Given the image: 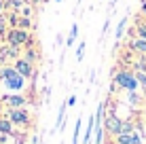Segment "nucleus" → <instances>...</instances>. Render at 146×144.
Listing matches in <instances>:
<instances>
[{"instance_id": "aec40b11", "label": "nucleus", "mask_w": 146, "mask_h": 144, "mask_svg": "<svg viewBox=\"0 0 146 144\" xmlns=\"http://www.w3.org/2000/svg\"><path fill=\"white\" fill-rule=\"evenodd\" d=\"M135 68H138V72H146V59H140V62H135Z\"/></svg>"}, {"instance_id": "a211bd4d", "label": "nucleus", "mask_w": 146, "mask_h": 144, "mask_svg": "<svg viewBox=\"0 0 146 144\" xmlns=\"http://www.w3.org/2000/svg\"><path fill=\"white\" fill-rule=\"evenodd\" d=\"M83 55H85V40H80L78 47H76V59L78 62H83Z\"/></svg>"}, {"instance_id": "0eeeda50", "label": "nucleus", "mask_w": 146, "mask_h": 144, "mask_svg": "<svg viewBox=\"0 0 146 144\" xmlns=\"http://www.w3.org/2000/svg\"><path fill=\"white\" fill-rule=\"evenodd\" d=\"M114 140H117V144H142V140H140V136L135 131L119 133V136H114Z\"/></svg>"}, {"instance_id": "bb28decb", "label": "nucleus", "mask_w": 146, "mask_h": 144, "mask_svg": "<svg viewBox=\"0 0 146 144\" xmlns=\"http://www.w3.org/2000/svg\"><path fill=\"white\" fill-rule=\"evenodd\" d=\"M2 30H4V23L0 21V36H2Z\"/></svg>"}, {"instance_id": "6e6552de", "label": "nucleus", "mask_w": 146, "mask_h": 144, "mask_svg": "<svg viewBox=\"0 0 146 144\" xmlns=\"http://www.w3.org/2000/svg\"><path fill=\"white\" fill-rule=\"evenodd\" d=\"M4 100H7V104L11 108H23L26 106V98L23 96H7Z\"/></svg>"}, {"instance_id": "423d86ee", "label": "nucleus", "mask_w": 146, "mask_h": 144, "mask_svg": "<svg viewBox=\"0 0 146 144\" xmlns=\"http://www.w3.org/2000/svg\"><path fill=\"white\" fill-rule=\"evenodd\" d=\"M15 70H17L19 74H21L23 78H30V76H34V64L32 62H28V59H23V57H19V59H15Z\"/></svg>"}, {"instance_id": "5701e85b", "label": "nucleus", "mask_w": 146, "mask_h": 144, "mask_svg": "<svg viewBox=\"0 0 146 144\" xmlns=\"http://www.w3.org/2000/svg\"><path fill=\"white\" fill-rule=\"evenodd\" d=\"M74 104H76V98H74V96L68 98V106H74Z\"/></svg>"}, {"instance_id": "f8f14e48", "label": "nucleus", "mask_w": 146, "mask_h": 144, "mask_svg": "<svg viewBox=\"0 0 146 144\" xmlns=\"http://www.w3.org/2000/svg\"><path fill=\"white\" fill-rule=\"evenodd\" d=\"M129 47H131L135 53H142V55H146V40H144V38H135V40H131V44H129Z\"/></svg>"}, {"instance_id": "20e7f679", "label": "nucleus", "mask_w": 146, "mask_h": 144, "mask_svg": "<svg viewBox=\"0 0 146 144\" xmlns=\"http://www.w3.org/2000/svg\"><path fill=\"white\" fill-rule=\"evenodd\" d=\"M7 117L11 119L13 125H28L30 123V115H28V110H23V108H9Z\"/></svg>"}, {"instance_id": "9b49d317", "label": "nucleus", "mask_w": 146, "mask_h": 144, "mask_svg": "<svg viewBox=\"0 0 146 144\" xmlns=\"http://www.w3.org/2000/svg\"><path fill=\"white\" fill-rule=\"evenodd\" d=\"M76 38H78V23H72V28H70V34H68V38H66V49H70L74 42H76Z\"/></svg>"}, {"instance_id": "ddd939ff", "label": "nucleus", "mask_w": 146, "mask_h": 144, "mask_svg": "<svg viewBox=\"0 0 146 144\" xmlns=\"http://www.w3.org/2000/svg\"><path fill=\"white\" fill-rule=\"evenodd\" d=\"M66 108H68V102H62L59 112H57V121H55V131L62 129V125H64V115H66Z\"/></svg>"}, {"instance_id": "1a4fd4ad", "label": "nucleus", "mask_w": 146, "mask_h": 144, "mask_svg": "<svg viewBox=\"0 0 146 144\" xmlns=\"http://www.w3.org/2000/svg\"><path fill=\"white\" fill-rule=\"evenodd\" d=\"M0 133L2 136H11L13 133V123L9 117H0Z\"/></svg>"}, {"instance_id": "4468645a", "label": "nucleus", "mask_w": 146, "mask_h": 144, "mask_svg": "<svg viewBox=\"0 0 146 144\" xmlns=\"http://www.w3.org/2000/svg\"><path fill=\"white\" fill-rule=\"evenodd\" d=\"M11 21H13V26H15V28H21V30H28L30 26H32V21H30V19H28V17H23V19H19V17H17V15H15V17L11 19Z\"/></svg>"}, {"instance_id": "393cba45", "label": "nucleus", "mask_w": 146, "mask_h": 144, "mask_svg": "<svg viewBox=\"0 0 146 144\" xmlns=\"http://www.w3.org/2000/svg\"><path fill=\"white\" fill-rule=\"evenodd\" d=\"M4 9H7V7H4V0H0V13H2Z\"/></svg>"}, {"instance_id": "b1692460", "label": "nucleus", "mask_w": 146, "mask_h": 144, "mask_svg": "<svg viewBox=\"0 0 146 144\" xmlns=\"http://www.w3.org/2000/svg\"><path fill=\"white\" fill-rule=\"evenodd\" d=\"M62 40H64V36H62V34H57V36H55V42L62 44Z\"/></svg>"}, {"instance_id": "6ab92c4d", "label": "nucleus", "mask_w": 146, "mask_h": 144, "mask_svg": "<svg viewBox=\"0 0 146 144\" xmlns=\"http://www.w3.org/2000/svg\"><path fill=\"white\" fill-rule=\"evenodd\" d=\"M138 38L146 40V23H138Z\"/></svg>"}, {"instance_id": "dca6fc26", "label": "nucleus", "mask_w": 146, "mask_h": 144, "mask_svg": "<svg viewBox=\"0 0 146 144\" xmlns=\"http://www.w3.org/2000/svg\"><path fill=\"white\" fill-rule=\"evenodd\" d=\"M80 119H76V125H74V133H72V144H78V136H80Z\"/></svg>"}, {"instance_id": "cd10ccee", "label": "nucleus", "mask_w": 146, "mask_h": 144, "mask_svg": "<svg viewBox=\"0 0 146 144\" xmlns=\"http://www.w3.org/2000/svg\"><path fill=\"white\" fill-rule=\"evenodd\" d=\"M76 2H78V4H80V2H83V0H76Z\"/></svg>"}, {"instance_id": "39448f33", "label": "nucleus", "mask_w": 146, "mask_h": 144, "mask_svg": "<svg viewBox=\"0 0 146 144\" xmlns=\"http://www.w3.org/2000/svg\"><path fill=\"white\" fill-rule=\"evenodd\" d=\"M30 38L28 30H21V28H15L9 32V44H15V47H21V44H26Z\"/></svg>"}, {"instance_id": "9d476101", "label": "nucleus", "mask_w": 146, "mask_h": 144, "mask_svg": "<svg viewBox=\"0 0 146 144\" xmlns=\"http://www.w3.org/2000/svg\"><path fill=\"white\" fill-rule=\"evenodd\" d=\"M93 131H95V115H93V117H89V121H87V131H85V138H83V142H85V144L91 142Z\"/></svg>"}, {"instance_id": "f3484780", "label": "nucleus", "mask_w": 146, "mask_h": 144, "mask_svg": "<svg viewBox=\"0 0 146 144\" xmlns=\"http://www.w3.org/2000/svg\"><path fill=\"white\" fill-rule=\"evenodd\" d=\"M125 26H127V17H123V19L119 21V26H117V40H119L121 36H123V30H125Z\"/></svg>"}, {"instance_id": "2eb2a0df", "label": "nucleus", "mask_w": 146, "mask_h": 144, "mask_svg": "<svg viewBox=\"0 0 146 144\" xmlns=\"http://www.w3.org/2000/svg\"><path fill=\"white\" fill-rule=\"evenodd\" d=\"M23 59H28V62H36V59H38V53H36V49H34V47H30L28 49V51H26V55H23Z\"/></svg>"}, {"instance_id": "7ed1b4c3", "label": "nucleus", "mask_w": 146, "mask_h": 144, "mask_svg": "<svg viewBox=\"0 0 146 144\" xmlns=\"http://www.w3.org/2000/svg\"><path fill=\"white\" fill-rule=\"evenodd\" d=\"M104 129H106L110 136H119L121 129H123V121H121L114 112H110V115L104 117Z\"/></svg>"}, {"instance_id": "4be33fe9", "label": "nucleus", "mask_w": 146, "mask_h": 144, "mask_svg": "<svg viewBox=\"0 0 146 144\" xmlns=\"http://www.w3.org/2000/svg\"><path fill=\"white\" fill-rule=\"evenodd\" d=\"M108 28H110V17L106 19V21H104V26H102V38L106 36V32H108Z\"/></svg>"}, {"instance_id": "a878e982", "label": "nucleus", "mask_w": 146, "mask_h": 144, "mask_svg": "<svg viewBox=\"0 0 146 144\" xmlns=\"http://www.w3.org/2000/svg\"><path fill=\"white\" fill-rule=\"evenodd\" d=\"M26 2H30V4H38V2H42V0H26Z\"/></svg>"}, {"instance_id": "c85d7f7f", "label": "nucleus", "mask_w": 146, "mask_h": 144, "mask_svg": "<svg viewBox=\"0 0 146 144\" xmlns=\"http://www.w3.org/2000/svg\"><path fill=\"white\" fill-rule=\"evenodd\" d=\"M57 2H62V0H57Z\"/></svg>"}, {"instance_id": "f257e3e1", "label": "nucleus", "mask_w": 146, "mask_h": 144, "mask_svg": "<svg viewBox=\"0 0 146 144\" xmlns=\"http://www.w3.org/2000/svg\"><path fill=\"white\" fill-rule=\"evenodd\" d=\"M0 81H2L9 89H13V91H19V89H23V85H26V78L15 70L13 66L0 70Z\"/></svg>"}, {"instance_id": "f03ea898", "label": "nucleus", "mask_w": 146, "mask_h": 144, "mask_svg": "<svg viewBox=\"0 0 146 144\" xmlns=\"http://www.w3.org/2000/svg\"><path fill=\"white\" fill-rule=\"evenodd\" d=\"M114 83H117L119 87L127 89V91H135V89H138V85H140L138 76H135L133 72H127V70L114 72Z\"/></svg>"}, {"instance_id": "412c9836", "label": "nucleus", "mask_w": 146, "mask_h": 144, "mask_svg": "<svg viewBox=\"0 0 146 144\" xmlns=\"http://www.w3.org/2000/svg\"><path fill=\"white\" fill-rule=\"evenodd\" d=\"M135 76H138V81H140V85H142V87L146 89V72H138V74H135Z\"/></svg>"}]
</instances>
